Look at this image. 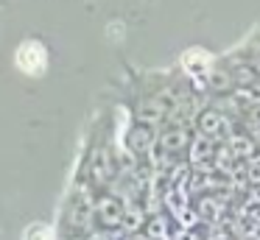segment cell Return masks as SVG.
<instances>
[{"mask_svg": "<svg viewBox=\"0 0 260 240\" xmlns=\"http://www.w3.org/2000/svg\"><path fill=\"white\" fill-rule=\"evenodd\" d=\"M17 67L25 73V76H40L48 67V50L40 39H25L17 48V56H14Z\"/></svg>", "mask_w": 260, "mask_h": 240, "instance_id": "obj_3", "label": "cell"}, {"mask_svg": "<svg viewBox=\"0 0 260 240\" xmlns=\"http://www.w3.org/2000/svg\"><path fill=\"white\" fill-rule=\"evenodd\" d=\"M25 240H53V234H51L48 226L34 223V226H28V232H25Z\"/></svg>", "mask_w": 260, "mask_h": 240, "instance_id": "obj_6", "label": "cell"}, {"mask_svg": "<svg viewBox=\"0 0 260 240\" xmlns=\"http://www.w3.org/2000/svg\"><path fill=\"white\" fill-rule=\"evenodd\" d=\"M193 120H196V134L210 137L215 143L218 140H230L235 134V120L230 115H224L221 109H215V106H204Z\"/></svg>", "mask_w": 260, "mask_h": 240, "instance_id": "obj_2", "label": "cell"}, {"mask_svg": "<svg viewBox=\"0 0 260 240\" xmlns=\"http://www.w3.org/2000/svg\"><path fill=\"white\" fill-rule=\"evenodd\" d=\"M221 61H224L226 70H230L235 89H246V87H252V84H257V81H260L257 67L252 64V59H249V56L243 53V50H238V53L226 56V59H221Z\"/></svg>", "mask_w": 260, "mask_h": 240, "instance_id": "obj_4", "label": "cell"}, {"mask_svg": "<svg viewBox=\"0 0 260 240\" xmlns=\"http://www.w3.org/2000/svg\"><path fill=\"white\" fill-rule=\"evenodd\" d=\"M126 148L135 156H146L157 148V128L146 126V123H132V128L126 131Z\"/></svg>", "mask_w": 260, "mask_h": 240, "instance_id": "obj_5", "label": "cell"}, {"mask_svg": "<svg viewBox=\"0 0 260 240\" xmlns=\"http://www.w3.org/2000/svg\"><path fill=\"white\" fill-rule=\"evenodd\" d=\"M190 143H193V134L185 123H165L157 134V148L154 151H159V156H165L171 162L185 156L190 151Z\"/></svg>", "mask_w": 260, "mask_h": 240, "instance_id": "obj_1", "label": "cell"}]
</instances>
